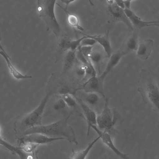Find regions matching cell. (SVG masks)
I'll use <instances>...</instances> for the list:
<instances>
[{
    "label": "cell",
    "instance_id": "4316f807",
    "mask_svg": "<svg viewBox=\"0 0 159 159\" xmlns=\"http://www.w3.org/2000/svg\"><path fill=\"white\" fill-rule=\"evenodd\" d=\"M84 38V36L80 38L79 39L73 40L71 42L70 50L73 51H76L80 46L82 40Z\"/></svg>",
    "mask_w": 159,
    "mask_h": 159
},
{
    "label": "cell",
    "instance_id": "cb8c5ba5",
    "mask_svg": "<svg viewBox=\"0 0 159 159\" xmlns=\"http://www.w3.org/2000/svg\"><path fill=\"white\" fill-rule=\"evenodd\" d=\"M99 139L100 137L98 136L93 141L89 143L86 148L84 150L75 152L73 149L72 153L68 159H85L90 150Z\"/></svg>",
    "mask_w": 159,
    "mask_h": 159
},
{
    "label": "cell",
    "instance_id": "6da1fadb",
    "mask_svg": "<svg viewBox=\"0 0 159 159\" xmlns=\"http://www.w3.org/2000/svg\"><path fill=\"white\" fill-rule=\"evenodd\" d=\"M137 90L144 103L152 110H159V77L149 70L142 69L138 80Z\"/></svg>",
    "mask_w": 159,
    "mask_h": 159
},
{
    "label": "cell",
    "instance_id": "ffe728a7",
    "mask_svg": "<svg viewBox=\"0 0 159 159\" xmlns=\"http://www.w3.org/2000/svg\"><path fill=\"white\" fill-rule=\"evenodd\" d=\"M76 51L69 50L63 56V67L61 74L66 75L73 68L76 64L77 59Z\"/></svg>",
    "mask_w": 159,
    "mask_h": 159
},
{
    "label": "cell",
    "instance_id": "83f0119b",
    "mask_svg": "<svg viewBox=\"0 0 159 159\" xmlns=\"http://www.w3.org/2000/svg\"><path fill=\"white\" fill-rule=\"evenodd\" d=\"M116 4L120 8L124 9H125V6L123 2V0H114Z\"/></svg>",
    "mask_w": 159,
    "mask_h": 159
},
{
    "label": "cell",
    "instance_id": "ba28073f",
    "mask_svg": "<svg viewBox=\"0 0 159 159\" xmlns=\"http://www.w3.org/2000/svg\"><path fill=\"white\" fill-rule=\"evenodd\" d=\"M75 96L93 110L97 115L101 113L104 107L106 98L99 93L78 91Z\"/></svg>",
    "mask_w": 159,
    "mask_h": 159
},
{
    "label": "cell",
    "instance_id": "52a82bcc",
    "mask_svg": "<svg viewBox=\"0 0 159 159\" xmlns=\"http://www.w3.org/2000/svg\"><path fill=\"white\" fill-rule=\"evenodd\" d=\"M74 29L67 27L62 30L57 38L56 43V62L70 48L71 42L74 40Z\"/></svg>",
    "mask_w": 159,
    "mask_h": 159
},
{
    "label": "cell",
    "instance_id": "4dcf8cb0",
    "mask_svg": "<svg viewBox=\"0 0 159 159\" xmlns=\"http://www.w3.org/2000/svg\"><path fill=\"white\" fill-rule=\"evenodd\" d=\"M2 39V36H1V32L0 31V49L4 53H5L6 54H7L5 50L3 48V47L1 45L0 42Z\"/></svg>",
    "mask_w": 159,
    "mask_h": 159
},
{
    "label": "cell",
    "instance_id": "30bf717a",
    "mask_svg": "<svg viewBox=\"0 0 159 159\" xmlns=\"http://www.w3.org/2000/svg\"><path fill=\"white\" fill-rule=\"evenodd\" d=\"M106 77L101 74L91 77L77 86L76 92L82 91L86 93H95L105 96L103 83Z\"/></svg>",
    "mask_w": 159,
    "mask_h": 159
},
{
    "label": "cell",
    "instance_id": "5bb4252c",
    "mask_svg": "<svg viewBox=\"0 0 159 159\" xmlns=\"http://www.w3.org/2000/svg\"><path fill=\"white\" fill-rule=\"evenodd\" d=\"M91 128L96 132L103 143L116 155L122 159H129L128 154L122 152L116 147L113 142L111 137L108 133L101 131L96 125H92Z\"/></svg>",
    "mask_w": 159,
    "mask_h": 159
},
{
    "label": "cell",
    "instance_id": "8fae6325",
    "mask_svg": "<svg viewBox=\"0 0 159 159\" xmlns=\"http://www.w3.org/2000/svg\"><path fill=\"white\" fill-rule=\"evenodd\" d=\"M107 11L109 15L114 20L123 23L127 27L128 32L134 29L126 15L124 10L119 7L114 0H107Z\"/></svg>",
    "mask_w": 159,
    "mask_h": 159
},
{
    "label": "cell",
    "instance_id": "603a6c76",
    "mask_svg": "<svg viewBox=\"0 0 159 159\" xmlns=\"http://www.w3.org/2000/svg\"><path fill=\"white\" fill-rule=\"evenodd\" d=\"M0 54L5 59L10 72L15 79L17 80H20L31 79L32 78L31 75H24L17 70L11 62L10 61L11 59V58L7 54H6L2 51H0Z\"/></svg>",
    "mask_w": 159,
    "mask_h": 159
},
{
    "label": "cell",
    "instance_id": "277c9868",
    "mask_svg": "<svg viewBox=\"0 0 159 159\" xmlns=\"http://www.w3.org/2000/svg\"><path fill=\"white\" fill-rule=\"evenodd\" d=\"M71 77L66 75L52 73L48 81L46 88V92L50 96H61L70 94L75 95L77 86Z\"/></svg>",
    "mask_w": 159,
    "mask_h": 159
},
{
    "label": "cell",
    "instance_id": "ac0fdd59",
    "mask_svg": "<svg viewBox=\"0 0 159 159\" xmlns=\"http://www.w3.org/2000/svg\"><path fill=\"white\" fill-rule=\"evenodd\" d=\"M109 30H107L103 35H91L82 33L87 37L95 40L103 48L109 58L113 53L109 36Z\"/></svg>",
    "mask_w": 159,
    "mask_h": 159
},
{
    "label": "cell",
    "instance_id": "3957f363",
    "mask_svg": "<svg viewBox=\"0 0 159 159\" xmlns=\"http://www.w3.org/2000/svg\"><path fill=\"white\" fill-rule=\"evenodd\" d=\"M50 95L48 93L38 106L30 112L19 116L14 123V129L18 139L27 130L42 125V121L45 109Z\"/></svg>",
    "mask_w": 159,
    "mask_h": 159
},
{
    "label": "cell",
    "instance_id": "9a60e30c",
    "mask_svg": "<svg viewBox=\"0 0 159 159\" xmlns=\"http://www.w3.org/2000/svg\"><path fill=\"white\" fill-rule=\"evenodd\" d=\"M106 57H108L107 56L100 45L97 46L95 45L93 46L89 58L97 75L100 73L103 61Z\"/></svg>",
    "mask_w": 159,
    "mask_h": 159
},
{
    "label": "cell",
    "instance_id": "7a4b0ae2",
    "mask_svg": "<svg viewBox=\"0 0 159 159\" xmlns=\"http://www.w3.org/2000/svg\"><path fill=\"white\" fill-rule=\"evenodd\" d=\"M68 119H59L49 124L33 127L26 130L21 137L31 134L39 133L50 138H62L70 143L77 145L78 142L75 131L68 124Z\"/></svg>",
    "mask_w": 159,
    "mask_h": 159
},
{
    "label": "cell",
    "instance_id": "f546056e",
    "mask_svg": "<svg viewBox=\"0 0 159 159\" xmlns=\"http://www.w3.org/2000/svg\"><path fill=\"white\" fill-rule=\"evenodd\" d=\"M61 2L62 3H64L65 5V8L66 10H67L69 4L70 3L73 2L75 0H61Z\"/></svg>",
    "mask_w": 159,
    "mask_h": 159
},
{
    "label": "cell",
    "instance_id": "d4e9b609",
    "mask_svg": "<svg viewBox=\"0 0 159 159\" xmlns=\"http://www.w3.org/2000/svg\"><path fill=\"white\" fill-rule=\"evenodd\" d=\"M66 13L67 16L68 22L70 26L72 27L76 28L77 29L81 31H83L84 29L79 24L78 18L75 15L69 12L67 10L62 7L60 5L56 3Z\"/></svg>",
    "mask_w": 159,
    "mask_h": 159
},
{
    "label": "cell",
    "instance_id": "484cf974",
    "mask_svg": "<svg viewBox=\"0 0 159 159\" xmlns=\"http://www.w3.org/2000/svg\"><path fill=\"white\" fill-rule=\"evenodd\" d=\"M84 38L82 40L80 46H93L96 45L97 43L94 39L87 37L84 35Z\"/></svg>",
    "mask_w": 159,
    "mask_h": 159
},
{
    "label": "cell",
    "instance_id": "9c48e42d",
    "mask_svg": "<svg viewBox=\"0 0 159 159\" xmlns=\"http://www.w3.org/2000/svg\"><path fill=\"white\" fill-rule=\"evenodd\" d=\"M52 96L54 99L49 105V111L44 112L43 116H51L55 117L59 116V118L61 116V119H69L73 114L63 99L60 96Z\"/></svg>",
    "mask_w": 159,
    "mask_h": 159
},
{
    "label": "cell",
    "instance_id": "f1b7e54d",
    "mask_svg": "<svg viewBox=\"0 0 159 159\" xmlns=\"http://www.w3.org/2000/svg\"><path fill=\"white\" fill-rule=\"evenodd\" d=\"M131 1H132L130 0H123L125 9H130V7Z\"/></svg>",
    "mask_w": 159,
    "mask_h": 159
},
{
    "label": "cell",
    "instance_id": "7c38bea8",
    "mask_svg": "<svg viewBox=\"0 0 159 159\" xmlns=\"http://www.w3.org/2000/svg\"><path fill=\"white\" fill-rule=\"evenodd\" d=\"M139 30L134 29L128 32L119 49L124 55L136 51L139 43Z\"/></svg>",
    "mask_w": 159,
    "mask_h": 159
},
{
    "label": "cell",
    "instance_id": "5b68a950",
    "mask_svg": "<svg viewBox=\"0 0 159 159\" xmlns=\"http://www.w3.org/2000/svg\"><path fill=\"white\" fill-rule=\"evenodd\" d=\"M124 120L121 115L116 109L110 108L109 99L106 98L102 111L97 116V125L98 128L108 133L112 139L116 133L115 125L119 123H122Z\"/></svg>",
    "mask_w": 159,
    "mask_h": 159
},
{
    "label": "cell",
    "instance_id": "44dd1931",
    "mask_svg": "<svg viewBox=\"0 0 159 159\" xmlns=\"http://www.w3.org/2000/svg\"><path fill=\"white\" fill-rule=\"evenodd\" d=\"M63 99L66 105L73 113L75 115L84 118L83 115L80 109L81 108L74 97L70 94H65L60 96Z\"/></svg>",
    "mask_w": 159,
    "mask_h": 159
},
{
    "label": "cell",
    "instance_id": "8992f818",
    "mask_svg": "<svg viewBox=\"0 0 159 159\" xmlns=\"http://www.w3.org/2000/svg\"><path fill=\"white\" fill-rule=\"evenodd\" d=\"M56 0H38L37 10L39 17L44 22L47 30L52 32L57 37L61 28L55 13Z\"/></svg>",
    "mask_w": 159,
    "mask_h": 159
},
{
    "label": "cell",
    "instance_id": "e0dca14e",
    "mask_svg": "<svg viewBox=\"0 0 159 159\" xmlns=\"http://www.w3.org/2000/svg\"><path fill=\"white\" fill-rule=\"evenodd\" d=\"M81 108L84 119L86 120L88 125L87 134L89 135L92 125H97V115L96 112L84 103L81 100L75 96H74Z\"/></svg>",
    "mask_w": 159,
    "mask_h": 159
},
{
    "label": "cell",
    "instance_id": "2e32d148",
    "mask_svg": "<svg viewBox=\"0 0 159 159\" xmlns=\"http://www.w3.org/2000/svg\"><path fill=\"white\" fill-rule=\"evenodd\" d=\"M124 11L134 29L139 30L144 27L159 26L158 20L144 21L142 20L130 9H125Z\"/></svg>",
    "mask_w": 159,
    "mask_h": 159
},
{
    "label": "cell",
    "instance_id": "d6986e66",
    "mask_svg": "<svg viewBox=\"0 0 159 159\" xmlns=\"http://www.w3.org/2000/svg\"><path fill=\"white\" fill-rule=\"evenodd\" d=\"M154 47L152 39H147L139 42L136 50L137 56L143 60H147L150 56Z\"/></svg>",
    "mask_w": 159,
    "mask_h": 159
},
{
    "label": "cell",
    "instance_id": "7402d4cb",
    "mask_svg": "<svg viewBox=\"0 0 159 159\" xmlns=\"http://www.w3.org/2000/svg\"><path fill=\"white\" fill-rule=\"evenodd\" d=\"M124 56V55L119 49L113 52L109 58L104 70L102 74L106 76L118 64Z\"/></svg>",
    "mask_w": 159,
    "mask_h": 159
},
{
    "label": "cell",
    "instance_id": "4fadbf2b",
    "mask_svg": "<svg viewBox=\"0 0 159 159\" xmlns=\"http://www.w3.org/2000/svg\"><path fill=\"white\" fill-rule=\"evenodd\" d=\"M18 142L20 145L32 143L40 144H48L59 140L64 139L61 138H52L44 135L34 133L24 136L18 138Z\"/></svg>",
    "mask_w": 159,
    "mask_h": 159
}]
</instances>
